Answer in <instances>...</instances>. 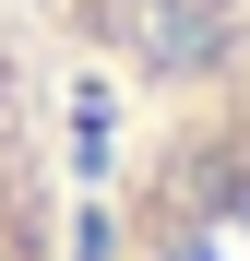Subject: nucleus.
<instances>
[{
  "label": "nucleus",
  "mask_w": 250,
  "mask_h": 261,
  "mask_svg": "<svg viewBox=\"0 0 250 261\" xmlns=\"http://www.w3.org/2000/svg\"><path fill=\"white\" fill-rule=\"evenodd\" d=\"M96 261H250V60L155 83V119L107 178Z\"/></svg>",
  "instance_id": "obj_1"
},
{
  "label": "nucleus",
  "mask_w": 250,
  "mask_h": 261,
  "mask_svg": "<svg viewBox=\"0 0 250 261\" xmlns=\"http://www.w3.org/2000/svg\"><path fill=\"white\" fill-rule=\"evenodd\" d=\"M0 261H72V107L12 0H0Z\"/></svg>",
  "instance_id": "obj_2"
}]
</instances>
